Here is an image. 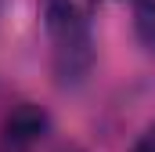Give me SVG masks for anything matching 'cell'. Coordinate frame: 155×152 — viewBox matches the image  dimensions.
<instances>
[{
  "mask_svg": "<svg viewBox=\"0 0 155 152\" xmlns=\"http://www.w3.org/2000/svg\"><path fill=\"white\" fill-rule=\"evenodd\" d=\"M94 11L97 0H40V18L61 83H79L94 65Z\"/></svg>",
  "mask_w": 155,
  "mask_h": 152,
  "instance_id": "1",
  "label": "cell"
},
{
  "mask_svg": "<svg viewBox=\"0 0 155 152\" xmlns=\"http://www.w3.org/2000/svg\"><path fill=\"white\" fill-rule=\"evenodd\" d=\"M43 130H47V112L36 109V105H29V102H22L15 112L4 119L0 149L4 152H29L43 138Z\"/></svg>",
  "mask_w": 155,
  "mask_h": 152,
  "instance_id": "2",
  "label": "cell"
},
{
  "mask_svg": "<svg viewBox=\"0 0 155 152\" xmlns=\"http://www.w3.org/2000/svg\"><path fill=\"white\" fill-rule=\"evenodd\" d=\"M134 18H137L141 40L155 47V0H134Z\"/></svg>",
  "mask_w": 155,
  "mask_h": 152,
  "instance_id": "3",
  "label": "cell"
},
{
  "mask_svg": "<svg viewBox=\"0 0 155 152\" xmlns=\"http://www.w3.org/2000/svg\"><path fill=\"white\" fill-rule=\"evenodd\" d=\"M130 152H155V123L137 138V141H134V149H130Z\"/></svg>",
  "mask_w": 155,
  "mask_h": 152,
  "instance_id": "4",
  "label": "cell"
},
{
  "mask_svg": "<svg viewBox=\"0 0 155 152\" xmlns=\"http://www.w3.org/2000/svg\"><path fill=\"white\" fill-rule=\"evenodd\" d=\"M69 152H79V149H69Z\"/></svg>",
  "mask_w": 155,
  "mask_h": 152,
  "instance_id": "5",
  "label": "cell"
}]
</instances>
